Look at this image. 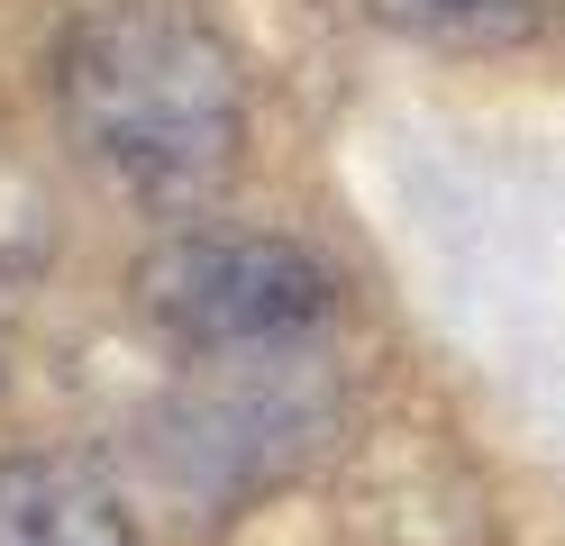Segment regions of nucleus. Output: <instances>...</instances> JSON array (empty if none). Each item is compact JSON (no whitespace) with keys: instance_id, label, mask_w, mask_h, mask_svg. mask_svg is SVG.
<instances>
[{"instance_id":"obj_1","label":"nucleus","mask_w":565,"mask_h":546,"mask_svg":"<svg viewBox=\"0 0 565 546\" xmlns=\"http://www.w3.org/2000/svg\"><path fill=\"white\" fill-rule=\"evenodd\" d=\"M64 128L147 210L220 201L246 146L237 46L192 0H92L64 36Z\"/></svg>"},{"instance_id":"obj_5","label":"nucleus","mask_w":565,"mask_h":546,"mask_svg":"<svg viewBox=\"0 0 565 546\" xmlns=\"http://www.w3.org/2000/svg\"><path fill=\"white\" fill-rule=\"evenodd\" d=\"M556 10H565V0H556Z\"/></svg>"},{"instance_id":"obj_3","label":"nucleus","mask_w":565,"mask_h":546,"mask_svg":"<svg viewBox=\"0 0 565 546\" xmlns=\"http://www.w3.org/2000/svg\"><path fill=\"white\" fill-rule=\"evenodd\" d=\"M0 546H137L128 510L64 456L0 464Z\"/></svg>"},{"instance_id":"obj_4","label":"nucleus","mask_w":565,"mask_h":546,"mask_svg":"<svg viewBox=\"0 0 565 546\" xmlns=\"http://www.w3.org/2000/svg\"><path fill=\"white\" fill-rule=\"evenodd\" d=\"M374 10L393 28H411V36H429V46L492 55V46H520L547 19V0H374Z\"/></svg>"},{"instance_id":"obj_2","label":"nucleus","mask_w":565,"mask_h":546,"mask_svg":"<svg viewBox=\"0 0 565 546\" xmlns=\"http://www.w3.org/2000/svg\"><path fill=\"white\" fill-rule=\"evenodd\" d=\"M137 310L173 355L201 364H246V355H301L329 338L347 291L301 237L274 228H183L147 255Z\"/></svg>"}]
</instances>
